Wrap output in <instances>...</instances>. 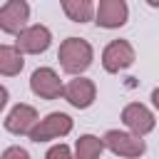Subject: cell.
<instances>
[{
    "mask_svg": "<svg viewBox=\"0 0 159 159\" xmlns=\"http://www.w3.org/2000/svg\"><path fill=\"white\" fill-rule=\"evenodd\" d=\"M129 17V7L124 0H99L97 12H94V22L104 30H114L122 27Z\"/></svg>",
    "mask_w": 159,
    "mask_h": 159,
    "instance_id": "11",
    "label": "cell"
},
{
    "mask_svg": "<svg viewBox=\"0 0 159 159\" xmlns=\"http://www.w3.org/2000/svg\"><path fill=\"white\" fill-rule=\"evenodd\" d=\"M25 67L22 52L15 45H0V75L2 77H15Z\"/></svg>",
    "mask_w": 159,
    "mask_h": 159,
    "instance_id": "12",
    "label": "cell"
},
{
    "mask_svg": "<svg viewBox=\"0 0 159 159\" xmlns=\"http://www.w3.org/2000/svg\"><path fill=\"white\" fill-rule=\"evenodd\" d=\"M45 159H75V154L65 142H60V144H55L45 152Z\"/></svg>",
    "mask_w": 159,
    "mask_h": 159,
    "instance_id": "15",
    "label": "cell"
},
{
    "mask_svg": "<svg viewBox=\"0 0 159 159\" xmlns=\"http://www.w3.org/2000/svg\"><path fill=\"white\" fill-rule=\"evenodd\" d=\"M37 109L32 107V104H25V102H20V104H15L7 114H5V129L10 132V134H17V137H22V134H27L30 137V132L37 127Z\"/></svg>",
    "mask_w": 159,
    "mask_h": 159,
    "instance_id": "9",
    "label": "cell"
},
{
    "mask_svg": "<svg viewBox=\"0 0 159 159\" xmlns=\"http://www.w3.org/2000/svg\"><path fill=\"white\" fill-rule=\"evenodd\" d=\"M57 60H60V67L67 72V75H75V77H82L84 70H89L92 60H94V50L87 40L82 37H67L60 42V50H57Z\"/></svg>",
    "mask_w": 159,
    "mask_h": 159,
    "instance_id": "1",
    "label": "cell"
},
{
    "mask_svg": "<svg viewBox=\"0 0 159 159\" xmlns=\"http://www.w3.org/2000/svg\"><path fill=\"white\" fill-rule=\"evenodd\" d=\"M50 45H52V32L45 25H27L15 37V47L22 55H42Z\"/></svg>",
    "mask_w": 159,
    "mask_h": 159,
    "instance_id": "8",
    "label": "cell"
},
{
    "mask_svg": "<svg viewBox=\"0 0 159 159\" xmlns=\"http://www.w3.org/2000/svg\"><path fill=\"white\" fill-rule=\"evenodd\" d=\"M75 109H87L94 104L97 99V84L87 77H75L65 84V94H62Z\"/></svg>",
    "mask_w": 159,
    "mask_h": 159,
    "instance_id": "10",
    "label": "cell"
},
{
    "mask_svg": "<svg viewBox=\"0 0 159 159\" xmlns=\"http://www.w3.org/2000/svg\"><path fill=\"white\" fill-rule=\"evenodd\" d=\"M104 147L117 154V157H124V159H139L144 152H147V144L142 137L132 134V132H119V129H107L104 132Z\"/></svg>",
    "mask_w": 159,
    "mask_h": 159,
    "instance_id": "2",
    "label": "cell"
},
{
    "mask_svg": "<svg viewBox=\"0 0 159 159\" xmlns=\"http://www.w3.org/2000/svg\"><path fill=\"white\" fill-rule=\"evenodd\" d=\"M149 5L152 7H159V0H149Z\"/></svg>",
    "mask_w": 159,
    "mask_h": 159,
    "instance_id": "18",
    "label": "cell"
},
{
    "mask_svg": "<svg viewBox=\"0 0 159 159\" xmlns=\"http://www.w3.org/2000/svg\"><path fill=\"white\" fill-rule=\"evenodd\" d=\"M30 20V5L25 0H7L0 5V30L7 35H20L27 27Z\"/></svg>",
    "mask_w": 159,
    "mask_h": 159,
    "instance_id": "5",
    "label": "cell"
},
{
    "mask_svg": "<svg viewBox=\"0 0 159 159\" xmlns=\"http://www.w3.org/2000/svg\"><path fill=\"white\" fill-rule=\"evenodd\" d=\"M104 139L94 137V134H82L75 144V159H99V154L104 152Z\"/></svg>",
    "mask_w": 159,
    "mask_h": 159,
    "instance_id": "14",
    "label": "cell"
},
{
    "mask_svg": "<svg viewBox=\"0 0 159 159\" xmlns=\"http://www.w3.org/2000/svg\"><path fill=\"white\" fill-rule=\"evenodd\" d=\"M62 10L72 22H89L97 12V5L92 0H62Z\"/></svg>",
    "mask_w": 159,
    "mask_h": 159,
    "instance_id": "13",
    "label": "cell"
},
{
    "mask_svg": "<svg viewBox=\"0 0 159 159\" xmlns=\"http://www.w3.org/2000/svg\"><path fill=\"white\" fill-rule=\"evenodd\" d=\"M122 122H124V127H127L132 134H137V137H144V134H149V132L157 127L154 112H152L147 104H142V102H129V104L122 109Z\"/></svg>",
    "mask_w": 159,
    "mask_h": 159,
    "instance_id": "7",
    "label": "cell"
},
{
    "mask_svg": "<svg viewBox=\"0 0 159 159\" xmlns=\"http://www.w3.org/2000/svg\"><path fill=\"white\" fill-rule=\"evenodd\" d=\"M134 60H137L134 47H132V42H127V40H112V42L102 50V67H104L109 75H117V72L132 67Z\"/></svg>",
    "mask_w": 159,
    "mask_h": 159,
    "instance_id": "4",
    "label": "cell"
},
{
    "mask_svg": "<svg viewBox=\"0 0 159 159\" xmlns=\"http://www.w3.org/2000/svg\"><path fill=\"white\" fill-rule=\"evenodd\" d=\"M72 132V117L65 114V112H50L45 119L37 122V127L30 132V139L32 142H50V139H60L65 134Z\"/></svg>",
    "mask_w": 159,
    "mask_h": 159,
    "instance_id": "3",
    "label": "cell"
},
{
    "mask_svg": "<svg viewBox=\"0 0 159 159\" xmlns=\"http://www.w3.org/2000/svg\"><path fill=\"white\" fill-rule=\"evenodd\" d=\"M152 104H154V107L159 109V87H157V89L152 92Z\"/></svg>",
    "mask_w": 159,
    "mask_h": 159,
    "instance_id": "17",
    "label": "cell"
},
{
    "mask_svg": "<svg viewBox=\"0 0 159 159\" xmlns=\"http://www.w3.org/2000/svg\"><path fill=\"white\" fill-rule=\"evenodd\" d=\"M30 89L40 99H57L65 94V84L52 67H37L30 75Z\"/></svg>",
    "mask_w": 159,
    "mask_h": 159,
    "instance_id": "6",
    "label": "cell"
},
{
    "mask_svg": "<svg viewBox=\"0 0 159 159\" xmlns=\"http://www.w3.org/2000/svg\"><path fill=\"white\" fill-rule=\"evenodd\" d=\"M0 159H30V154H27V149H22V147H7Z\"/></svg>",
    "mask_w": 159,
    "mask_h": 159,
    "instance_id": "16",
    "label": "cell"
}]
</instances>
